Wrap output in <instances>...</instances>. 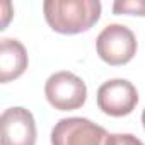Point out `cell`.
<instances>
[{
    "label": "cell",
    "mask_w": 145,
    "mask_h": 145,
    "mask_svg": "<svg viewBox=\"0 0 145 145\" xmlns=\"http://www.w3.org/2000/svg\"><path fill=\"white\" fill-rule=\"evenodd\" d=\"M44 19L50 27L61 34L89 31L101 17L99 0H46Z\"/></svg>",
    "instance_id": "obj_1"
},
{
    "label": "cell",
    "mask_w": 145,
    "mask_h": 145,
    "mask_svg": "<svg viewBox=\"0 0 145 145\" xmlns=\"http://www.w3.org/2000/svg\"><path fill=\"white\" fill-rule=\"evenodd\" d=\"M44 94L55 109L72 111L84 106L87 99V87L80 77L72 72L61 70L48 77L44 84Z\"/></svg>",
    "instance_id": "obj_2"
},
{
    "label": "cell",
    "mask_w": 145,
    "mask_h": 145,
    "mask_svg": "<svg viewBox=\"0 0 145 145\" xmlns=\"http://www.w3.org/2000/svg\"><path fill=\"white\" fill-rule=\"evenodd\" d=\"M97 55L109 65H125L137 53V38L123 24L106 26L96 39Z\"/></svg>",
    "instance_id": "obj_3"
},
{
    "label": "cell",
    "mask_w": 145,
    "mask_h": 145,
    "mask_svg": "<svg viewBox=\"0 0 145 145\" xmlns=\"http://www.w3.org/2000/svg\"><path fill=\"white\" fill-rule=\"evenodd\" d=\"M109 133L87 118H63L51 130V145H106Z\"/></svg>",
    "instance_id": "obj_4"
},
{
    "label": "cell",
    "mask_w": 145,
    "mask_h": 145,
    "mask_svg": "<svg viewBox=\"0 0 145 145\" xmlns=\"http://www.w3.org/2000/svg\"><path fill=\"white\" fill-rule=\"evenodd\" d=\"M138 103L135 86L125 79H111L97 89V106L109 116H126Z\"/></svg>",
    "instance_id": "obj_5"
},
{
    "label": "cell",
    "mask_w": 145,
    "mask_h": 145,
    "mask_svg": "<svg viewBox=\"0 0 145 145\" xmlns=\"http://www.w3.org/2000/svg\"><path fill=\"white\" fill-rule=\"evenodd\" d=\"M2 145H34L36 121L26 108H9L0 116Z\"/></svg>",
    "instance_id": "obj_6"
},
{
    "label": "cell",
    "mask_w": 145,
    "mask_h": 145,
    "mask_svg": "<svg viewBox=\"0 0 145 145\" xmlns=\"http://www.w3.org/2000/svg\"><path fill=\"white\" fill-rule=\"evenodd\" d=\"M27 68V51L21 41L4 38L0 41V82H10Z\"/></svg>",
    "instance_id": "obj_7"
},
{
    "label": "cell",
    "mask_w": 145,
    "mask_h": 145,
    "mask_svg": "<svg viewBox=\"0 0 145 145\" xmlns=\"http://www.w3.org/2000/svg\"><path fill=\"white\" fill-rule=\"evenodd\" d=\"M116 14H131V16H145V0H118L113 5Z\"/></svg>",
    "instance_id": "obj_8"
},
{
    "label": "cell",
    "mask_w": 145,
    "mask_h": 145,
    "mask_svg": "<svg viewBox=\"0 0 145 145\" xmlns=\"http://www.w3.org/2000/svg\"><path fill=\"white\" fill-rule=\"evenodd\" d=\"M106 145H145V143L131 133H113L108 137Z\"/></svg>",
    "instance_id": "obj_9"
},
{
    "label": "cell",
    "mask_w": 145,
    "mask_h": 145,
    "mask_svg": "<svg viewBox=\"0 0 145 145\" xmlns=\"http://www.w3.org/2000/svg\"><path fill=\"white\" fill-rule=\"evenodd\" d=\"M142 123H143V128H145V109H143V113H142Z\"/></svg>",
    "instance_id": "obj_10"
}]
</instances>
